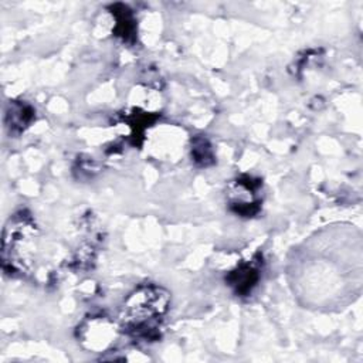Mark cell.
I'll return each mask as SVG.
<instances>
[{"instance_id": "cell-1", "label": "cell", "mask_w": 363, "mask_h": 363, "mask_svg": "<svg viewBox=\"0 0 363 363\" xmlns=\"http://www.w3.org/2000/svg\"><path fill=\"white\" fill-rule=\"evenodd\" d=\"M170 305V294L159 285L147 284L128 295L121 308L122 328L133 337L155 340Z\"/></svg>"}, {"instance_id": "cell-2", "label": "cell", "mask_w": 363, "mask_h": 363, "mask_svg": "<svg viewBox=\"0 0 363 363\" xmlns=\"http://www.w3.org/2000/svg\"><path fill=\"white\" fill-rule=\"evenodd\" d=\"M37 228L28 216L9 220L3 233V268L10 274H26L35 248Z\"/></svg>"}, {"instance_id": "cell-3", "label": "cell", "mask_w": 363, "mask_h": 363, "mask_svg": "<svg viewBox=\"0 0 363 363\" xmlns=\"http://www.w3.org/2000/svg\"><path fill=\"white\" fill-rule=\"evenodd\" d=\"M259 267L254 261L238 265L227 275V284L240 296L248 295L259 281Z\"/></svg>"}, {"instance_id": "cell-4", "label": "cell", "mask_w": 363, "mask_h": 363, "mask_svg": "<svg viewBox=\"0 0 363 363\" xmlns=\"http://www.w3.org/2000/svg\"><path fill=\"white\" fill-rule=\"evenodd\" d=\"M34 116L35 112L28 104L10 101L6 111V123L11 132L21 133L34 121Z\"/></svg>"}, {"instance_id": "cell-5", "label": "cell", "mask_w": 363, "mask_h": 363, "mask_svg": "<svg viewBox=\"0 0 363 363\" xmlns=\"http://www.w3.org/2000/svg\"><path fill=\"white\" fill-rule=\"evenodd\" d=\"M111 13L113 14L116 20V34L121 35L123 40L130 41L135 37V30H136V21L132 14V11L123 6V4H113L111 7Z\"/></svg>"}, {"instance_id": "cell-6", "label": "cell", "mask_w": 363, "mask_h": 363, "mask_svg": "<svg viewBox=\"0 0 363 363\" xmlns=\"http://www.w3.org/2000/svg\"><path fill=\"white\" fill-rule=\"evenodd\" d=\"M191 157L200 167H207L214 163V152L211 143L204 136H196L191 139Z\"/></svg>"}]
</instances>
